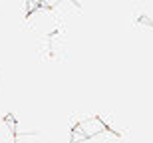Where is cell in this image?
Listing matches in <instances>:
<instances>
[{
	"mask_svg": "<svg viewBox=\"0 0 153 143\" xmlns=\"http://www.w3.org/2000/svg\"><path fill=\"white\" fill-rule=\"evenodd\" d=\"M76 127L84 137H97V135H102L108 127H105V123H103V119L100 117V115H88V117H84V119H79Z\"/></svg>",
	"mask_w": 153,
	"mask_h": 143,
	"instance_id": "obj_2",
	"label": "cell"
},
{
	"mask_svg": "<svg viewBox=\"0 0 153 143\" xmlns=\"http://www.w3.org/2000/svg\"><path fill=\"white\" fill-rule=\"evenodd\" d=\"M0 143H16V127L8 117H0Z\"/></svg>",
	"mask_w": 153,
	"mask_h": 143,
	"instance_id": "obj_3",
	"label": "cell"
},
{
	"mask_svg": "<svg viewBox=\"0 0 153 143\" xmlns=\"http://www.w3.org/2000/svg\"><path fill=\"white\" fill-rule=\"evenodd\" d=\"M62 0H40V4L42 6H46V8H54L56 4H60Z\"/></svg>",
	"mask_w": 153,
	"mask_h": 143,
	"instance_id": "obj_4",
	"label": "cell"
},
{
	"mask_svg": "<svg viewBox=\"0 0 153 143\" xmlns=\"http://www.w3.org/2000/svg\"><path fill=\"white\" fill-rule=\"evenodd\" d=\"M22 30L28 32L32 38H48L58 32V20L52 8L38 6L36 10H30L22 20Z\"/></svg>",
	"mask_w": 153,
	"mask_h": 143,
	"instance_id": "obj_1",
	"label": "cell"
}]
</instances>
